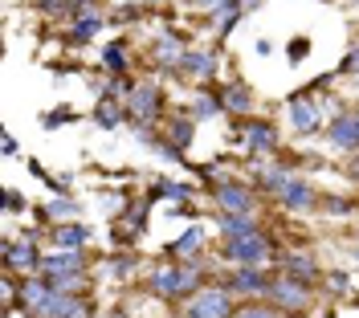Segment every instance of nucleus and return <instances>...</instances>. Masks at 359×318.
Instances as JSON below:
<instances>
[{
	"label": "nucleus",
	"instance_id": "20e7f679",
	"mask_svg": "<svg viewBox=\"0 0 359 318\" xmlns=\"http://www.w3.org/2000/svg\"><path fill=\"white\" fill-rule=\"evenodd\" d=\"M224 314H229V294L224 290H204L188 306V318H224Z\"/></svg>",
	"mask_w": 359,
	"mask_h": 318
},
{
	"label": "nucleus",
	"instance_id": "9d476101",
	"mask_svg": "<svg viewBox=\"0 0 359 318\" xmlns=\"http://www.w3.org/2000/svg\"><path fill=\"white\" fill-rule=\"evenodd\" d=\"M49 294H53V286H45V282H33V277L21 282V306L29 310V314H37L45 302H49Z\"/></svg>",
	"mask_w": 359,
	"mask_h": 318
},
{
	"label": "nucleus",
	"instance_id": "f257e3e1",
	"mask_svg": "<svg viewBox=\"0 0 359 318\" xmlns=\"http://www.w3.org/2000/svg\"><path fill=\"white\" fill-rule=\"evenodd\" d=\"M224 257L237 261V265H245V270H253V265H262L269 257V237L266 233H249L241 241H229L224 245Z\"/></svg>",
	"mask_w": 359,
	"mask_h": 318
},
{
	"label": "nucleus",
	"instance_id": "dca6fc26",
	"mask_svg": "<svg viewBox=\"0 0 359 318\" xmlns=\"http://www.w3.org/2000/svg\"><path fill=\"white\" fill-rule=\"evenodd\" d=\"M86 228L82 225H62V228H53V241H57V249H78V245H86Z\"/></svg>",
	"mask_w": 359,
	"mask_h": 318
},
{
	"label": "nucleus",
	"instance_id": "39448f33",
	"mask_svg": "<svg viewBox=\"0 0 359 318\" xmlns=\"http://www.w3.org/2000/svg\"><path fill=\"white\" fill-rule=\"evenodd\" d=\"M4 265L17 273H33L37 265H41V257H37V249L29 245V241H21V245H13V241H4Z\"/></svg>",
	"mask_w": 359,
	"mask_h": 318
},
{
	"label": "nucleus",
	"instance_id": "423d86ee",
	"mask_svg": "<svg viewBox=\"0 0 359 318\" xmlns=\"http://www.w3.org/2000/svg\"><path fill=\"white\" fill-rule=\"evenodd\" d=\"M127 111H131L135 118H143V123L156 118L159 114V90L156 86H139V90H131L127 94Z\"/></svg>",
	"mask_w": 359,
	"mask_h": 318
},
{
	"label": "nucleus",
	"instance_id": "412c9836",
	"mask_svg": "<svg viewBox=\"0 0 359 318\" xmlns=\"http://www.w3.org/2000/svg\"><path fill=\"white\" fill-rule=\"evenodd\" d=\"M151 192L156 196H168V200H192V188L188 184H172V180H159Z\"/></svg>",
	"mask_w": 359,
	"mask_h": 318
},
{
	"label": "nucleus",
	"instance_id": "0eeeda50",
	"mask_svg": "<svg viewBox=\"0 0 359 318\" xmlns=\"http://www.w3.org/2000/svg\"><path fill=\"white\" fill-rule=\"evenodd\" d=\"M290 127L294 131H302V135H311L314 127H318V106H314L306 94L290 98Z\"/></svg>",
	"mask_w": 359,
	"mask_h": 318
},
{
	"label": "nucleus",
	"instance_id": "2eb2a0df",
	"mask_svg": "<svg viewBox=\"0 0 359 318\" xmlns=\"http://www.w3.org/2000/svg\"><path fill=\"white\" fill-rule=\"evenodd\" d=\"M233 290H241V294H269V282L257 270H241L233 277Z\"/></svg>",
	"mask_w": 359,
	"mask_h": 318
},
{
	"label": "nucleus",
	"instance_id": "cd10ccee",
	"mask_svg": "<svg viewBox=\"0 0 359 318\" xmlns=\"http://www.w3.org/2000/svg\"><path fill=\"white\" fill-rule=\"evenodd\" d=\"M69 212H78L74 200H53V205H49V216H69Z\"/></svg>",
	"mask_w": 359,
	"mask_h": 318
},
{
	"label": "nucleus",
	"instance_id": "473e14b6",
	"mask_svg": "<svg viewBox=\"0 0 359 318\" xmlns=\"http://www.w3.org/2000/svg\"><path fill=\"white\" fill-rule=\"evenodd\" d=\"M343 69H347V74L355 69V74H359V49H355V53H347V62H343Z\"/></svg>",
	"mask_w": 359,
	"mask_h": 318
},
{
	"label": "nucleus",
	"instance_id": "f3484780",
	"mask_svg": "<svg viewBox=\"0 0 359 318\" xmlns=\"http://www.w3.org/2000/svg\"><path fill=\"white\" fill-rule=\"evenodd\" d=\"M217 98H221V106H224V111H237V114H245L249 106H253V102H249V94L241 90V86H229V90H221Z\"/></svg>",
	"mask_w": 359,
	"mask_h": 318
},
{
	"label": "nucleus",
	"instance_id": "72a5a7b5",
	"mask_svg": "<svg viewBox=\"0 0 359 318\" xmlns=\"http://www.w3.org/2000/svg\"><path fill=\"white\" fill-rule=\"evenodd\" d=\"M306 49H311L306 41H294V46H290V57H306Z\"/></svg>",
	"mask_w": 359,
	"mask_h": 318
},
{
	"label": "nucleus",
	"instance_id": "a878e982",
	"mask_svg": "<svg viewBox=\"0 0 359 318\" xmlns=\"http://www.w3.org/2000/svg\"><path fill=\"white\" fill-rule=\"evenodd\" d=\"M233 318H282V314H278L273 306H241Z\"/></svg>",
	"mask_w": 359,
	"mask_h": 318
},
{
	"label": "nucleus",
	"instance_id": "c9c22d12",
	"mask_svg": "<svg viewBox=\"0 0 359 318\" xmlns=\"http://www.w3.org/2000/svg\"><path fill=\"white\" fill-rule=\"evenodd\" d=\"M253 4H262V0H241V13H245V8H253Z\"/></svg>",
	"mask_w": 359,
	"mask_h": 318
},
{
	"label": "nucleus",
	"instance_id": "4be33fe9",
	"mask_svg": "<svg viewBox=\"0 0 359 318\" xmlns=\"http://www.w3.org/2000/svg\"><path fill=\"white\" fill-rule=\"evenodd\" d=\"M286 270L294 273V277H314V261H306V257H302V253H294V257H286Z\"/></svg>",
	"mask_w": 359,
	"mask_h": 318
},
{
	"label": "nucleus",
	"instance_id": "e433bc0d",
	"mask_svg": "<svg viewBox=\"0 0 359 318\" xmlns=\"http://www.w3.org/2000/svg\"><path fill=\"white\" fill-rule=\"evenodd\" d=\"M355 176H359V163H355Z\"/></svg>",
	"mask_w": 359,
	"mask_h": 318
},
{
	"label": "nucleus",
	"instance_id": "c756f323",
	"mask_svg": "<svg viewBox=\"0 0 359 318\" xmlns=\"http://www.w3.org/2000/svg\"><path fill=\"white\" fill-rule=\"evenodd\" d=\"M74 118V111H53V114H45V123L53 127V123H69Z\"/></svg>",
	"mask_w": 359,
	"mask_h": 318
},
{
	"label": "nucleus",
	"instance_id": "4c0bfd02",
	"mask_svg": "<svg viewBox=\"0 0 359 318\" xmlns=\"http://www.w3.org/2000/svg\"><path fill=\"white\" fill-rule=\"evenodd\" d=\"M355 118H359V114H355Z\"/></svg>",
	"mask_w": 359,
	"mask_h": 318
},
{
	"label": "nucleus",
	"instance_id": "a211bd4d",
	"mask_svg": "<svg viewBox=\"0 0 359 318\" xmlns=\"http://www.w3.org/2000/svg\"><path fill=\"white\" fill-rule=\"evenodd\" d=\"M156 57L163 62V66H176V62H184V49H180V41L172 37V33H168V37H159Z\"/></svg>",
	"mask_w": 359,
	"mask_h": 318
},
{
	"label": "nucleus",
	"instance_id": "c85d7f7f",
	"mask_svg": "<svg viewBox=\"0 0 359 318\" xmlns=\"http://www.w3.org/2000/svg\"><path fill=\"white\" fill-rule=\"evenodd\" d=\"M98 123H102V127H114V123H118V111H114V106H98Z\"/></svg>",
	"mask_w": 359,
	"mask_h": 318
},
{
	"label": "nucleus",
	"instance_id": "f704fd0d",
	"mask_svg": "<svg viewBox=\"0 0 359 318\" xmlns=\"http://www.w3.org/2000/svg\"><path fill=\"white\" fill-rule=\"evenodd\" d=\"M41 8H49V13H57V8H66V0H41Z\"/></svg>",
	"mask_w": 359,
	"mask_h": 318
},
{
	"label": "nucleus",
	"instance_id": "f8f14e48",
	"mask_svg": "<svg viewBox=\"0 0 359 318\" xmlns=\"http://www.w3.org/2000/svg\"><path fill=\"white\" fill-rule=\"evenodd\" d=\"M217 200H221V208H229V212H249V208H253V196H249L245 188H237V184H224L221 192H217Z\"/></svg>",
	"mask_w": 359,
	"mask_h": 318
},
{
	"label": "nucleus",
	"instance_id": "4468645a",
	"mask_svg": "<svg viewBox=\"0 0 359 318\" xmlns=\"http://www.w3.org/2000/svg\"><path fill=\"white\" fill-rule=\"evenodd\" d=\"M245 139L253 151H273L278 147V135L269 131V123H253V127H245Z\"/></svg>",
	"mask_w": 359,
	"mask_h": 318
},
{
	"label": "nucleus",
	"instance_id": "f03ea898",
	"mask_svg": "<svg viewBox=\"0 0 359 318\" xmlns=\"http://www.w3.org/2000/svg\"><path fill=\"white\" fill-rule=\"evenodd\" d=\"M151 290L163 298H180L188 294V290H196V270H156V277H151Z\"/></svg>",
	"mask_w": 359,
	"mask_h": 318
},
{
	"label": "nucleus",
	"instance_id": "aec40b11",
	"mask_svg": "<svg viewBox=\"0 0 359 318\" xmlns=\"http://www.w3.org/2000/svg\"><path fill=\"white\" fill-rule=\"evenodd\" d=\"M192 135H196V131H192V123H188V118H176V123L168 127V139L176 143V151H184V147L192 143Z\"/></svg>",
	"mask_w": 359,
	"mask_h": 318
},
{
	"label": "nucleus",
	"instance_id": "6e6552de",
	"mask_svg": "<svg viewBox=\"0 0 359 318\" xmlns=\"http://www.w3.org/2000/svg\"><path fill=\"white\" fill-rule=\"evenodd\" d=\"M41 270L57 282V277H69V273H82V257H78L74 249L53 253V257H41Z\"/></svg>",
	"mask_w": 359,
	"mask_h": 318
},
{
	"label": "nucleus",
	"instance_id": "5701e85b",
	"mask_svg": "<svg viewBox=\"0 0 359 318\" xmlns=\"http://www.w3.org/2000/svg\"><path fill=\"white\" fill-rule=\"evenodd\" d=\"M98 29H102V21H98V17H82V21L74 25V41H90Z\"/></svg>",
	"mask_w": 359,
	"mask_h": 318
},
{
	"label": "nucleus",
	"instance_id": "2f4dec72",
	"mask_svg": "<svg viewBox=\"0 0 359 318\" xmlns=\"http://www.w3.org/2000/svg\"><path fill=\"white\" fill-rule=\"evenodd\" d=\"M4 208L17 212V208H21V196H17V192H4Z\"/></svg>",
	"mask_w": 359,
	"mask_h": 318
},
{
	"label": "nucleus",
	"instance_id": "7c9ffc66",
	"mask_svg": "<svg viewBox=\"0 0 359 318\" xmlns=\"http://www.w3.org/2000/svg\"><path fill=\"white\" fill-rule=\"evenodd\" d=\"M224 4H241V0H196V8H224Z\"/></svg>",
	"mask_w": 359,
	"mask_h": 318
},
{
	"label": "nucleus",
	"instance_id": "1a4fd4ad",
	"mask_svg": "<svg viewBox=\"0 0 359 318\" xmlns=\"http://www.w3.org/2000/svg\"><path fill=\"white\" fill-rule=\"evenodd\" d=\"M327 135H331V143L343 147V151H359V118H335Z\"/></svg>",
	"mask_w": 359,
	"mask_h": 318
},
{
	"label": "nucleus",
	"instance_id": "bb28decb",
	"mask_svg": "<svg viewBox=\"0 0 359 318\" xmlns=\"http://www.w3.org/2000/svg\"><path fill=\"white\" fill-rule=\"evenodd\" d=\"M217 106H221V98H201L196 111H192V118H208V114H217Z\"/></svg>",
	"mask_w": 359,
	"mask_h": 318
},
{
	"label": "nucleus",
	"instance_id": "393cba45",
	"mask_svg": "<svg viewBox=\"0 0 359 318\" xmlns=\"http://www.w3.org/2000/svg\"><path fill=\"white\" fill-rule=\"evenodd\" d=\"M102 57H107V69H111V74H123V66H127V62H123V57H127V49L118 46V41H114Z\"/></svg>",
	"mask_w": 359,
	"mask_h": 318
},
{
	"label": "nucleus",
	"instance_id": "7ed1b4c3",
	"mask_svg": "<svg viewBox=\"0 0 359 318\" xmlns=\"http://www.w3.org/2000/svg\"><path fill=\"white\" fill-rule=\"evenodd\" d=\"M269 298L278 302V310H302L311 294L298 277H278V282H269Z\"/></svg>",
	"mask_w": 359,
	"mask_h": 318
},
{
	"label": "nucleus",
	"instance_id": "b1692460",
	"mask_svg": "<svg viewBox=\"0 0 359 318\" xmlns=\"http://www.w3.org/2000/svg\"><path fill=\"white\" fill-rule=\"evenodd\" d=\"M201 241H204V233H201V228H188V233L180 237L176 245H172V253H188V249H201Z\"/></svg>",
	"mask_w": 359,
	"mask_h": 318
},
{
	"label": "nucleus",
	"instance_id": "6ab92c4d",
	"mask_svg": "<svg viewBox=\"0 0 359 318\" xmlns=\"http://www.w3.org/2000/svg\"><path fill=\"white\" fill-rule=\"evenodd\" d=\"M212 57L208 53H184V74H192V78H208L212 74Z\"/></svg>",
	"mask_w": 359,
	"mask_h": 318
},
{
	"label": "nucleus",
	"instance_id": "9b49d317",
	"mask_svg": "<svg viewBox=\"0 0 359 318\" xmlns=\"http://www.w3.org/2000/svg\"><path fill=\"white\" fill-rule=\"evenodd\" d=\"M221 233L229 237V241H241V237H249V233H257V225H253L249 212H224L221 216Z\"/></svg>",
	"mask_w": 359,
	"mask_h": 318
},
{
	"label": "nucleus",
	"instance_id": "ddd939ff",
	"mask_svg": "<svg viewBox=\"0 0 359 318\" xmlns=\"http://www.w3.org/2000/svg\"><path fill=\"white\" fill-rule=\"evenodd\" d=\"M278 196H282V205H286V208H311L314 205L311 184H302V180H290L282 192H278Z\"/></svg>",
	"mask_w": 359,
	"mask_h": 318
}]
</instances>
